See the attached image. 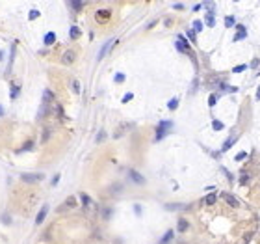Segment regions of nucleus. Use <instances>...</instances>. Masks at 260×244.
Masks as SVG:
<instances>
[{"mask_svg":"<svg viewBox=\"0 0 260 244\" xmlns=\"http://www.w3.org/2000/svg\"><path fill=\"white\" fill-rule=\"evenodd\" d=\"M21 177H22V181H26V183H37V181H41L45 175L43 174H22Z\"/></svg>","mask_w":260,"mask_h":244,"instance_id":"f257e3e1","label":"nucleus"},{"mask_svg":"<svg viewBox=\"0 0 260 244\" xmlns=\"http://www.w3.org/2000/svg\"><path fill=\"white\" fill-rule=\"evenodd\" d=\"M169 127H173V123L171 121H162V123L158 125V134H156V140H160V138H164V134H165V131H167Z\"/></svg>","mask_w":260,"mask_h":244,"instance_id":"f03ea898","label":"nucleus"},{"mask_svg":"<svg viewBox=\"0 0 260 244\" xmlns=\"http://www.w3.org/2000/svg\"><path fill=\"white\" fill-rule=\"evenodd\" d=\"M113 43H115V39H110V41L106 43L104 47H102V49H100V52H98V60H102V58L106 56V52H108V50L112 49V45H113Z\"/></svg>","mask_w":260,"mask_h":244,"instance_id":"7ed1b4c3","label":"nucleus"},{"mask_svg":"<svg viewBox=\"0 0 260 244\" xmlns=\"http://www.w3.org/2000/svg\"><path fill=\"white\" fill-rule=\"evenodd\" d=\"M74 58H76V54H74L73 50H67V52L63 54V58H61V62L69 65V64H73V62H74Z\"/></svg>","mask_w":260,"mask_h":244,"instance_id":"20e7f679","label":"nucleus"},{"mask_svg":"<svg viewBox=\"0 0 260 244\" xmlns=\"http://www.w3.org/2000/svg\"><path fill=\"white\" fill-rule=\"evenodd\" d=\"M204 22L208 26H216V17H214V9H208L206 17H204Z\"/></svg>","mask_w":260,"mask_h":244,"instance_id":"39448f33","label":"nucleus"},{"mask_svg":"<svg viewBox=\"0 0 260 244\" xmlns=\"http://www.w3.org/2000/svg\"><path fill=\"white\" fill-rule=\"evenodd\" d=\"M46 212H48V205H43V209L39 211V214H37V218H35V224H43V220H45V216H46Z\"/></svg>","mask_w":260,"mask_h":244,"instance_id":"423d86ee","label":"nucleus"},{"mask_svg":"<svg viewBox=\"0 0 260 244\" xmlns=\"http://www.w3.org/2000/svg\"><path fill=\"white\" fill-rule=\"evenodd\" d=\"M247 35V32H245V26H242V24H238V34L234 35V41H242L243 37Z\"/></svg>","mask_w":260,"mask_h":244,"instance_id":"0eeeda50","label":"nucleus"},{"mask_svg":"<svg viewBox=\"0 0 260 244\" xmlns=\"http://www.w3.org/2000/svg\"><path fill=\"white\" fill-rule=\"evenodd\" d=\"M218 201V194H214V192H210V194L204 198V203H208V205H212V203Z\"/></svg>","mask_w":260,"mask_h":244,"instance_id":"6e6552de","label":"nucleus"},{"mask_svg":"<svg viewBox=\"0 0 260 244\" xmlns=\"http://www.w3.org/2000/svg\"><path fill=\"white\" fill-rule=\"evenodd\" d=\"M54 41H56V34H54V32H48L45 35V45H52Z\"/></svg>","mask_w":260,"mask_h":244,"instance_id":"1a4fd4ad","label":"nucleus"},{"mask_svg":"<svg viewBox=\"0 0 260 244\" xmlns=\"http://www.w3.org/2000/svg\"><path fill=\"white\" fill-rule=\"evenodd\" d=\"M130 177H132V179L136 181V183H139V184H143V183H145V179H143V177H141L139 174H137V171H134V170L130 171Z\"/></svg>","mask_w":260,"mask_h":244,"instance_id":"9d476101","label":"nucleus"},{"mask_svg":"<svg viewBox=\"0 0 260 244\" xmlns=\"http://www.w3.org/2000/svg\"><path fill=\"white\" fill-rule=\"evenodd\" d=\"M80 199H82V201H84V205H86V207H91V205H93L91 198H89L88 194H84V192H82V194H80Z\"/></svg>","mask_w":260,"mask_h":244,"instance_id":"9b49d317","label":"nucleus"},{"mask_svg":"<svg viewBox=\"0 0 260 244\" xmlns=\"http://www.w3.org/2000/svg\"><path fill=\"white\" fill-rule=\"evenodd\" d=\"M234 140H236V138H227L225 144H223V147H221V151H227L228 147H232V145H234Z\"/></svg>","mask_w":260,"mask_h":244,"instance_id":"f8f14e48","label":"nucleus"},{"mask_svg":"<svg viewBox=\"0 0 260 244\" xmlns=\"http://www.w3.org/2000/svg\"><path fill=\"white\" fill-rule=\"evenodd\" d=\"M71 37L73 39L80 37V28H78V26H73V28H71Z\"/></svg>","mask_w":260,"mask_h":244,"instance_id":"ddd939ff","label":"nucleus"},{"mask_svg":"<svg viewBox=\"0 0 260 244\" xmlns=\"http://www.w3.org/2000/svg\"><path fill=\"white\" fill-rule=\"evenodd\" d=\"M223 198H225V199H227V201H228V203H230V205H238V203H236V199H234V198H232V196H230V194H223Z\"/></svg>","mask_w":260,"mask_h":244,"instance_id":"4468645a","label":"nucleus"},{"mask_svg":"<svg viewBox=\"0 0 260 244\" xmlns=\"http://www.w3.org/2000/svg\"><path fill=\"white\" fill-rule=\"evenodd\" d=\"M188 229V222L186 220H180L178 222V231H186Z\"/></svg>","mask_w":260,"mask_h":244,"instance_id":"2eb2a0df","label":"nucleus"},{"mask_svg":"<svg viewBox=\"0 0 260 244\" xmlns=\"http://www.w3.org/2000/svg\"><path fill=\"white\" fill-rule=\"evenodd\" d=\"M225 26H234V17H225Z\"/></svg>","mask_w":260,"mask_h":244,"instance_id":"dca6fc26","label":"nucleus"},{"mask_svg":"<svg viewBox=\"0 0 260 244\" xmlns=\"http://www.w3.org/2000/svg\"><path fill=\"white\" fill-rule=\"evenodd\" d=\"M17 93H19V88H17V84H13V88H11V99H15Z\"/></svg>","mask_w":260,"mask_h":244,"instance_id":"f3484780","label":"nucleus"},{"mask_svg":"<svg viewBox=\"0 0 260 244\" xmlns=\"http://www.w3.org/2000/svg\"><path fill=\"white\" fill-rule=\"evenodd\" d=\"M73 89L76 93H80V82H78V80H73Z\"/></svg>","mask_w":260,"mask_h":244,"instance_id":"a211bd4d","label":"nucleus"},{"mask_svg":"<svg viewBox=\"0 0 260 244\" xmlns=\"http://www.w3.org/2000/svg\"><path fill=\"white\" fill-rule=\"evenodd\" d=\"M193 24H195V26H193V30H195V32H199V30H203V22H201V21H195Z\"/></svg>","mask_w":260,"mask_h":244,"instance_id":"6ab92c4d","label":"nucleus"},{"mask_svg":"<svg viewBox=\"0 0 260 244\" xmlns=\"http://www.w3.org/2000/svg\"><path fill=\"white\" fill-rule=\"evenodd\" d=\"M245 69H247V65H236L232 71H234V73H242V71H245Z\"/></svg>","mask_w":260,"mask_h":244,"instance_id":"aec40b11","label":"nucleus"},{"mask_svg":"<svg viewBox=\"0 0 260 244\" xmlns=\"http://www.w3.org/2000/svg\"><path fill=\"white\" fill-rule=\"evenodd\" d=\"M167 106H169V108H171V110H175V108H176V106H178V101H176V99H173V101H169V104H167Z\"/></svg>","mask_w":260,"mask_h":244,"instance_id":"412c9836","label":"nucleus"},{"mask_svg":"<svg viewBox=\"0 0 260 244\" xmlns=\"http://www.w3.org/2000/svg\"><path fill=\"white\" fill-rule=\"evenodd\" d=\"M173 239V231H167V233H165V237L162 239V242H167V241H171Z\"/></svg>","mask_w":260,"mask_h":244,"instance_id":"4be33fe9","label":"nucleus"},{"mask_svg":"<svg viewBox=\"0 0 260 244\" xmlns=\"http://www.w3.org/2000/svg\"><path fill=\"white\" fill-rule=\"evenodd\" d=\"M45 99H46V101H52V99H54V95H52V92H50V89H46V92H45Z\"/></svg>","mask_w":260,"mask_h":244,"instance_id":"5701e85b","label":"nucleus"},{"mask_svg":"<svg viewBox=\"0 0 260 244\" xmlns=\"http://www.w3.org/2000/svg\"><path fill=\"white\" fill-rule=\"evenodd\" d=\"M243 159H247V153H245V151H242V153H238V155H236V160H243Z\"/></svg>","mask_w":260,"mask_h":244,"instance_id":"b1692460","label":"nucleus"},{"mask_svg":"<svg viewBox=\"0 0 260 244\" xmlns=\"http://www.w3.org/2000/svg\"><path fill=\"white\" fill-rule=\"evenodd\" d=\"M104 136H106V132H104V131H100V132H98V136H97V144H100V142L104 140Z\"/></svg>","mask_w":260,"mask_h":244,"instance_id":"393cba45","label":"nucleus"},{"mask_svg":"<svg viewBox=\"0 0 260 244\" xmlns=\"http://www.w3.org/2000/svg\"><path fill=\"white\" fill-rule=\"evenodd\" d=\"M214 129H216V131H221V129H223V123H221V121H214Z\"/></svg>","mask_w":260,"mask_h":244,"instance_id":"a878e982","label":"nucleus"},{"mask_svg":"<svg viewBox=\"0 0 260 244\" xmlns=\"http://www.w3.org/2000/svg\"><path fill=\"white\" fill-rule=\"evenodd\" d=\"M123 80H125V75L123 73H117L115 75V82H123Z\"/></svg>","mask_w":260,"mask_h":244,"instance_id":"bb28decb","label":"nucleus"},{"mask_svg":"<svg viewBox=\"0 0 260 244\" xmlns=\"http://www.w3.org/2000/svg\"><path fill=\"white\" fill-rule=\"evenodd\" d=\"M216 101H218V95H210V101H208V104L214 106V104H216Z\"/></svg>","mask_w":260,"mask_h":244,"instance_id":"cd10ccee","label":"nucleus"},{"mask_svg":"<svg viewBox=\"0 0 260 244\" xmlns=\"http://www.w3.org/2000/svg\"><path fill=\"white\" fill-rule=\"evenodd\" d=\"M28 17H30V19H35V17H39V11L32 9V11H30V13H28Z\"/></svg>","mask_w":260,"mask_h":244,"instance_id":"c85d7f7f","label":"nucleus"},{"mask_svg":"<svg viewBox=\"0 0 260 244\" xmlns=\"http://www.w3.org/2000/svg\"><path fill=\"white\" fill-rule=\"evenodd\" d=\"M67 205H69V207H74V205H76V203H74V198H69V199H67Z\"/></svg>","mask_w":260,"mask_h":244,"instance_id":"c756f323","label":"nucleus"},{"mask_svg":"<svg viewBox=\"0 0 260 244\" xmlns=\"http://www.w3.org/2000/svg\"><path fill=\"white\" fill-rule=\"evenodd\" d=\"M130 99H132V93H127V95H125V97H123V103H128V101H130Z\"/></svg>","mask_w":260,"mask_h":244,"instance_id":"7c9ffc66","label":"nucleus"},{"mask_svg":"<svg viewBox=\"0 0 260 244\" xmlns=\"http://www.w3.org/2000/svg\"><path fill=\"white\" fill-rule=\"evenodd\" d=\"M98 17H110V11H98Z\"/></svg>","mask_w":260,"mask_h":244,"instance_id":"2f4dec72","label":"nucleus"},{"mask_svg":"<svg viewBox=\"0 0 260 244\" xmlns=\"http://www.w3.org/2000/svg\"><path fill=\"white\" fill-rule=\"evenodd\" d=\"M30 147H32V142H26V145L21 149V151H26V149H30Z\"/></svg>","mask_w":260,"mask_h":244,"instance_id":"473e14b6","label":"nucleus"},{"mask_svg":"<svg viewBox=\"0 0 260 244\" xmlns=\"http://www.w3.org/2000/svg\"><path fill=\"white\" fill-rule=\"evenodd\" d=\"M71 6L73 7H82V2H71Z\"/></svg>","mask_w":260,"mask_h":244,"instance_id":"72a5a7b5","label":"nucleus"},{"mask_svg":"<svg viewBox=\"0 0 260 244\" xmlns=\"http://www.w3.org/2000/svg\"><path fill=\"white\" fill-rule=\"evenodd\" d=\"M257 99H260V88L257 89Z\"/></svg>","mask_w":260,"mask_h":244,"instance_id":"f704fd0d","label":"nucleus"},{"mask_svg":"<svg viewBox=\"0 0 260 244\" xmlns=\"http://www.w3.org/2000/svg\"><path fill=\"white\" fill-rule=\"evenodd\" d=\"M0 116H4V110H2V106H0Z\"/></svg>","mask_w":260,"mask_h":244,"instance_id":"c9c22d12","label":"nucleus"},{"mask_svg":"<svg viewBox=\"0 0 260 244\" xmlns=\"http://www.w3.org/2000/svg\"><path fill=\"white\" fill-rule=\"evenodd\" d=\"M2 58H4V52H2V50H0V60H2Z\"/></svg>","mask_w":260,"mask_h":244,"instance_id":"e433bc0d","label":"nucleus"}]
</instances>
